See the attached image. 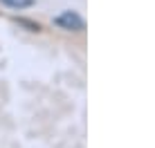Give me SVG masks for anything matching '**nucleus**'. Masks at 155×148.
Instances as JSON below:
<instances>
[{
  "label": "nucleus",
  "instance_id": "nucleus-1",
  "mask_svg": "<svg viewBox=\"0 0 155 148\" xmlns=\"http://www.w3.org/2000/svg\"><path fill=\"white\" fill-rule=\"evenodd\" d=\"M52 25H56L63 31H83L85 29V20L77 11H72V9H65V11H61L58 16H54Z\"/></svg>",
  "mask_w": 155,
  "mask_h": 148
},
{
  "label": "nucleus",
  "instance_id": "nucleus-2",
  "mask_svg": "<svg viewBox=\"0 0 155 148\" xmlns=\"http://www.w3.org/2000/svg\"><path fill=\"white\" fill-rule=\"evenodd\" d=\"M5 7L9 9H27V7H34V0H0Z\"/></svg>",
  "mask_w": 155,
  "mask_h": 148
},
{
  "label": "nucleus",
  "instance_id": "nucleus-3",
  "mask_svg": "<svg viewBox=\"0 0 155 148\" xmlns=\"http://www.w3.org/2000/svg\"><path fill=\"white\" fill-rule=\"evenodd\" d=\"M18 23H20V25H25V27H29V31H41V25H38V23H34V20H25V18H20Z\"/></svg>",
  "mask_w": 155,
  "mask_h": 148
}]
</instances>
